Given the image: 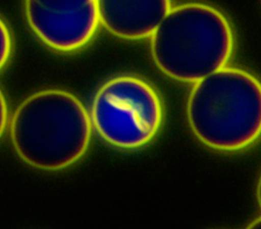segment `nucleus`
I'll return each mask as SVG.
<instances>
[{
	"mask_svg": "<svg viewBox=\"0 0 261 229\" xmlns=\"http://www.w3.org/2000/svg\"><path fill=\"white\" fill-rule=\"evenodd\" d=\"M90 116L107 142L132 149L144 146L158 134L163 122V104L158 91L144 79L119 76L100 87Z\"/></svg>",
	"mask_w": 261,
	"mask_h": 229,
	"instance_id": "20e7f679",
	"label": "nucleus"
},
{
	"mask_svg": "<svg viewBox=\"0 0 261 229\" xmlns=\"http://www.w3.org/2000/svg\"><path fill=\"white\" fill-rule=\"evenodd\" d=\"M92 123L71 93L45 90L18 107L10 124L15 150L23 162L44 170L71 166L87 152Z\"/></svg>",
	"mask_w": 261,
	"mask_h": 229,
	"instance_id": "f257e3e1",
	"label": "nucleus"
},
{
	"mask_svg": "<svg viewBox=\"0 0 261 229\" xmlns=\"http://www.w3.org/2000/svg\"><path fill=\"white\" fill-rule=\"evenodd\" d=\"M1 33V68L6 65L12 52V37L7 27L6 23L1 20L0 24Z\"/></svg>",
	"mask_w": 261,
	"mask_h": 229,
	"instance_id": "0eeeda50",
	"label": "nucleus"
},
{
	"mask_svg": "<svg viewBox=\"0 0 261 229\" xmlns=\"http://www.w3.org/2000/svg\"><path fill=\"white\" fill-rule=\"evenodd\" d=\"M100 23L120 38L140 40L152 37L171 10L168 0H100Z\"/></svg>",
	"mask_w": 261,
	"mask_h": 229,
	"instance_id": "423d86ee",
	"label": "nucleus"
},
{
	"mask_svg": "<svg viewBox=\"0 0 261 229\" xmlns=\"http://www.w3.org/2000/svg\"><path fill=\"white\" fill-rule=\"evenodd\" d=\"M8 124V107L4 95L1 94V133H4Z\"/></svg>",
	"mask_w": 261,
	"mask_h": 229,
	"instance_id": "6e6552de",
	"label": "nucleus"
},
{
	"mask_svg": "<svg viewBox=\"0 0 261 229\" xmlns=\"http://www.w3.org/2000/svg\"><path fill=\"white\" fill-rule=\"evenodd\" d=\"M232 28L219 10L202 4L172 8L152 37L155 65L171 79L198 83L226 67L234 50Z\"/></svg>",
	"mask_w": 261,
	"mask_h": 229,
	"instance_id": "f03ea898",
	"label": "nucleus"
},
{
	"mask_svg": "<svg viewBox=\"0 0 261 229\" xmlns=\"http://www.w3.org/2000/svg\"><path fill=\"white\" fill-rule=\"evenodd\" d=\"M25 13L35 34L61 52L83 48L100 23L97 0H29Z\"/></svg>",
	"mask_w": 261,
	"mask_h": 229,
	"instance_id": "39448f33",
	"label": "nucleus"
},
{
	"mask_svg": "<svg viewBox=\"0 0 261 229\" xmlns=\"http://www.w3.org/2000/svg\"><path fill=\"white\" fill-rule=\"evenodd\" d=\"M187 116L205 145L221 151L245 148L260 135V83L244 69L226 66L195 83Z\"/></svg>",
	"mask_w": 261,
	"mask_h": 229,
	"instance_id": "7ed1b4c3",
	"label": "nucleus"
}]
</instances>
